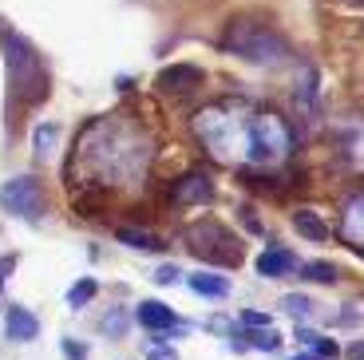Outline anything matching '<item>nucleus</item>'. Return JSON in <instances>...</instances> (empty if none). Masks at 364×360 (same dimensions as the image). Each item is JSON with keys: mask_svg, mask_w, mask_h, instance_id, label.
<instances>
[{"mask_svg": "<svg viewBox=\"0 0 364 360\" xmlns=\"http://www.w3.org/2000/svg\"><path fill=\"white\" fill-rule=\"evenodd\" d=\"M356 313H360V301H348V305H345V317H341V324L356 329V324H360V317H356Z\"/></svg>", "mask_w": 364, "mask_h": 360, "instance_id": "obj_25", "label": "nucleus"}, {"mask_svg": "<svg viewBox=\"0 0 364 360\" xmlns=\"http://www.w3.org/2000/svg\"><path fill=\"white\" fill-rule=\"evenodd\" d=\"M95 293H100V281H95V277H80L72 289H68V305H72V309H83L91 297H95Z\"/></svg>", "mask_w": 364, "mask_h": 360, "instance_id": "obj_17", "label": "nucleus"}, {"mask_svg": "<svg viewBox=\"0 0 364 360\" xmlns=\"http://www.w3.org/2000/svg\"><path fill=\"white\" fill-rule=\"evenodd\" d=\"M4 333H9L12 341H36V337H40V321L28 313V309L12 305L9 317H4Z\"/></svg>", "mask_w": 364, "mask_h": 360, "instance_id": "obj_8", "label": "nucleus"}, {"mask_svg": "<svg viewBox=\"0 0 364 360\" xmlns=\"http://www.w3.org/2000/svg\"><path fill=\"white\" fill-rule=\"evenodd\" d=\"M135 321L143 324L146 333H171V337L191 329V324H182L178 313H174L171 305H163V301H143V305L135 309Z\"/></svg>", "mask_w": 364, "mask_h": 360, "instance_id": "obj_6", "label": "nucleus"}, {"mask_svg": "<svg viewBox=\"0 0 364 360\" xmlns=\"http://www.w3.org/2000/svg\"><path fill=\"white\" fill-rule=\"evenodd\" d=\"M360 194H353V198H348V210H345V226H341V238H345L348 245H353L356 253L364 250V238H360V226H364V218H360Z\"/></svg>", "mask_w": 364, "mask_h": 360, "instance_id": "obj_11", "label": "nucleus"}, {"mask_svg": "<svg viewBox=\"0 0 364 360\" xmlns=\"http://www.w3.org/2000/svg\"><path fill=\"white\" fill-rule=\"evenodd\" d=\"M293 230H297L301 238H309V242H325L328 238V230L321 226V218L313 214V210H297V214H293Z\"/></svg>", "mask_w": 364, "mask_h": 360, "instance_id": "obj_16", "label": "nucleus"}, {"mask_svg": "<svg viewBox=\"0 0 364 360\" xmlns=\"http://www.w3.org/2000/svg\"><path fill=\"white\" fill-rule=\"evenodd\" d=\"M103 337H123L131 329V317H127V309H111L107 317H103Z\"/></svg>", "mask_w": 364, "mask_h": 360, "instance_id": "obj_18", "label": "nucleus"}, {"mask_svg": "<svg viewBox=\"0 0 364 360\" xmlns=\"http://www.w3.org/2000/svg\"><path fill=\"white\" fill-rule=\"evenodd\" d=\"M178 277H182L178 265H159V270H155V281H159V285H174Z\"/></svg>", "mask_w": 364, "mask_h": 360, "instance_id": "obj_22", "label": "nucleus"}, {"mask_svg": "<svg viewBox=\"0 0 364 360\" xmlns=\"http://www.w3.org/2000/svg\"><path fill=\"white\" fill-rule=\"evenodd\" d=\"M55 143H60V123H40L36 127V139H32L36 159L48 162V159H52V151H55Z\"/></svg>", "mask_w": 364, "mask_h": 360, "instance_id": "obj_15", "label": "nucleus"}, {"mask_svg": "<svg viewBox=\"0 0 364 360\" xmlns=\"http://www.w3.org/2000/svg\"><path fill=\"white\" fill-rule=\"evenodd\" d=\"M186 250L194 258H210V261H222V265H237L242 261V242L222 222H214V218H202V222H194L186 230Z\"/></svg>", "mask_w": 364, "mask_h": 360, "instance_id": "obj_4", "label": "nucleus"}, {"mask_svg": "<svg viewBox=\"0 0 364 360\" xmlns=\"http://www.w3.org/2000/svg\"><path fill=\"white\" fill-rule=\"evenodd\" d=\"M282 309L293 317H309L313 313V301L309 297H301V293H289V297H282Z\"/></svg>", "mask_w": 364, "mask_h": 360, "instance_id": "obj_20", "label": "nucleus"}, {"mask_svg": "<svg viewBox=\"0 0 364 360\" xmlns=\"http://www.w3.org/2000/svg\"><path fill=\"white\" fill-rule=\"evenodd\" d=\"M159 83H163V88L186 91V88H198V83H202V72H198V68H191V63H178V68H166V72L159 75Z\"/></svg>", "mask_w": 364, "mask_h": 360, "instance_id": "obj_13", "label": "nucleus"}, {"mask_svg": "<svg viewBox=\"0 0 364 360\" xmlns=\"http://www.w3.org/2000/svg\"><path fill=\"white\" fill-rule=\"evenodd\" d=\"M293 360H321V356H293Z\"/></svg>", "mask_w": 364, "mask_h": 360, "instance_id": "obj_29", "label": "nucleus"}, {"mask_svg": "<svg viewBox=\"0 0 364 360\" xmlns=\"http://www.w3.org/2000/svg\"><path fill=\"white\" fill-rule=\"evenodd\" d=\"M191 289L198 293V297H210V301H226L230 297V277H222V273H191Z\"/></svg>", "mask_w": 364, "mask_h": 360, "instance_id": "obj_10", "label": "nucleus"}, {"mask_svg": "<svg viewBox=\"0 0 364 360\" xmlns=\"http://www.w3.org/2000/svg\"><path fill=\"white\" fill-rule=\"evenodd\" d=\"M237 324H242V329H265V324H269V317L257 313V309H242V313H237Z\"/></svg>", "mask_w": 364, "mask_h": 360, "instance_id": "obj_21", "label": "nucleus"}, {"mask_svg": "<svg viewBox=\"0 0 364 360\" xmlns=\"http://www.w3.org/2000/svg\"><path fill=\"white\" fill-rule=\"evenodd\" d=\"M348 360H364V352H360V344H353V349H348Z\"/></svg>", "mask_w": 364, "mask_h": 360, "instance_id": "obj_28", "label": "nucleus"}, {"mask_svg": "<svg viewBox=\"0 0 364 360\" xmlns=\"http://www.w3.org/2000/svg\"><path fill=\"white\" fill-rule=\"evenodd\" d=\"M297 341H301V344H309V349H313V356H321V360H333V356H341L337 341H328V337L313 333L309 324H297Z\"/></svg>", "mask_w": 364, "mask_h": 360, "instance_id": "obj_14", "label": "nucleus"}, {"mask_svg": "<svg viewBox=\"0 0 364 360\" xmlns=\"http://www.w3.org/2000/svg\"><path fill=\"white\" fill-rule=\"evenodd\" d=\"M146 360H178V349H166V344L159 341L155 349H146Z\"/></svg>", "mask_w": 364, "mask_h": 360, "instance_id": "obj_23", "label": "nucleus"}, {"mask_svg": "<svg viewBox=\"0 0 364 360\" xmlns=\"http://www.w3.org/2000/svg\"><path fill=\"white\" fill-rule=\"evenodd\" d=\"M0 206L24 222H40L44 218V190L32 174H20V179H9L0 186Z\"/></svg>", "mask_w": 364, "mask_h": 360, "instance_id": "obj_5", "label": "nucleus"}, {"mask_svg": "<svg viewBox=\"0 0 364 360\" xmlns=\"http://www.w3.org/2000/svg\"><path fill=\"white\" fill-rule=\"evenodd\" d=\"M171 198L178 206H202V202L214 198V182H210V174H186L171 186Z\"/></svg>", "mask_w": 364, "mask_h": 360, "instance_id": "obj_7", "label": "nucleus"}, {"mask_svg": "<svg viewBox=\"0 0 364 360\" xmlns=\"http://www.w3.org/2000/svg\"><path fill=\"white\" fill-rule=\"evenodd\" d=\"M226 48L234 55H242V60H250V63H262V68L282 63L285 55H289L282 32H273L269 24H257V20H234L230 32H226Z\"/></svg>", "mask_w": 364, "mask_h": 360, "instance_id": "obj_3", "label": "nucleus"}, {"mask_svg": "<svg viewBox=\"0 0 364 360\" xmlns=\"http://www.w3.org/2000/svg\"><path fill=\"white\" fill-rule=\"evenodd\" d=\"M0 48H4V63H9V83L20 100L28 103H44L48 91H52V80H48V68L40 63L36 48L20 36L16 28L0 24Z\"/></svg>", "mask_w": 364, "mask_h": 360, "instance_id": "obj_2", "label": "nucleus"}, {"mask_svg": "<svg viewBox=\"0 0 364 360\" xmlns=\"http://www.w3.org/2000/svg\"><path fill=\"white\" fill-rule=\"evenodd\" d=\"M16 261H20L16 253H9V258H0V289H4V281H9V273L16 270Z\"/></svg>", "mask_w": 364, "mask_h": 360, "instance_id": "obj_26", "label": "nucleus"}, {"mask_svg": "<svg viewBox=\"0 0 364 360\" xmlns=\"http://www.w3.org/2000/svg\"><path fill=\"white\" fill-rule=\"evenodd\" d=\"M115 242L135 245V250H151V253H163V250H166V242H163V238L146 234V230H131V226H119V230H115Z\"/></svg>", "mask_w": 364, "mask_h": 360, "instance_id": "obj_12", "label": "nucleus"}, {"mask_svg": "<svg viewBox=\"0 0 364 360\" xmlns=\"http://www.w3.org/2000/svg\"><path fill=\"white\" fill-rule=\"evenodd\" d=\"M293 270V253L285 245H269L265 253H257V273L262 277H285Z\"/></svg>", "mask_w": 364, "mask_h": 360, "instance_id": "obj_9", "label": "nucleus"}, {"mask_svg": "<svg viewBox=\"0 0 364 360\" xmlns=\"http://www.w3.org/2000/svg\"><path fill=\"white\" fill-rule=\"evenodd\" d=\"M242 222H246V230H250V234H262V222L254 218V210H242Z\"/></svg>", "mask_w": 364, "mask_h": 360, "instance_id": "obj_27", "label": "nucleus"}, {"mask_svg": "<svg viewBox=\"0 0 364 360\" xmlns=\"http://www.w3.org/2000/svg\"><path fill=\"white\" fill-rule=\"evenodd\" d=\"M64 356L68 360H87V349H83L80 341H72V337H68V341H64Z\"/></svg>", "mask_w": 364, "mask_h": 360, "instance_id": "obj_24", "label": "nucleus"}, {"mask_svg": "<svg viewBox=\"0 0 364 360\" xmlns=\"http://www.w3.org/2000/svg\"><path fill=\"white\" fill-rule=\"evenodd\" d=\"M254 119L257 111L246 103H214L194 119V135L202 139L214 159L222 162H250V143H254Z\"/></svg>", "mask_w": 364, "mask_h": 360, "instance_id": "obj_1", "label": "nucleus"}, {"mask_svg": "<svg viewBox=\"0 0 364 360\" xmlns=\"http://www.w3.org/2000/svg\"><path fill=\"white\" fill-rule=\"evenodd\" d=\"M301 277L305 281H337L341 270L337 265H328V261H309V265H301Z\"/></svg>", "mask_w": 364, "mask_h": 360, "instance_id": "obj_19", "label": "nucleus"}]
</instances>
